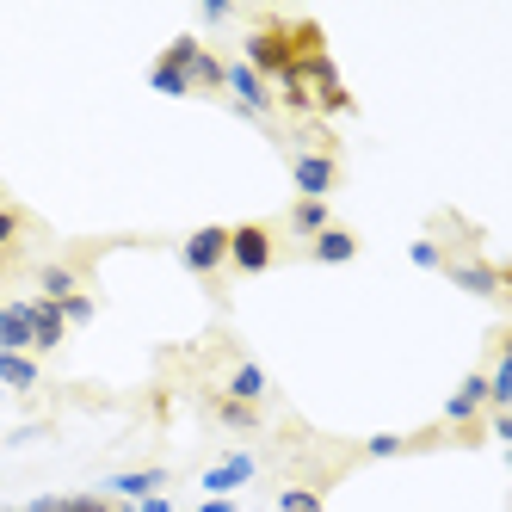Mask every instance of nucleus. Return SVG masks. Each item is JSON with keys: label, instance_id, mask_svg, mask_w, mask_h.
<instances>
[{"label": "nucleus", "instance_id": "f257e3e1", "mask_svg": "<svg viewBox=\"0 0 512 512\" xmlns=\"http://www.w3.org/2000/svg\"><path fill=\"white\" fill-rule=\"evenodd\" d=\"M260 81H284L290 68H297V31H290V19H260L247 31V56H241Z\"/></svg>", "mask_w": 512, "mask_h": 512}, {"label": "nucleus", "instance_id": "f03ea898", "mask_svg": "<svg viewBox=\"0 0 512 512\" xmlns=\"http://www.w3.org/2000/svg\"><path fill=\"white\" fill-rule=\"evenodd\" d=\"M445 272L457 290H469V297H482V303H506V272L494 260H475V253H445Z\"/></svg>", "mask_w": 512, "mask_h": 512}, {"label": "nucleus", "instance_id": "7ed1b4c3", "mask_svg": "<svg viewBox=\"0 0 512 512\" xmlns=\"http://www.w3.org/2000/svg\"><path fill=\"white\" fill-rule=\"evenodd\" d=\"M229 266L235 272H272L278 266V235L266 229V223H241V229H229Z\"/></svg>", "mask_w": 512, "mask_h": 512}, {"label": "nucleus", "instance_id": "20e7f679", "mask_svg": "<svg viewBox=\"0 0 512 512\" xmlns=\"http://www.w3.org/2000/svg\"><path fill=\"white\" fill-rule=\"evenodd\" d=\"M290 179H297V198H321L340 186V155L334 149H297L290 155Z\"/></svg>", "mask_w": 512, "mask_h": 512}, {"label": "nucleus", "instance_id": "39448f33", "mask_svg": "<svg viewBox=\"0 0 512 512\" xmlns=\"http://www.w3.org/2000/svg\"><path fill=\"white\" fill-rule=\"evenodd\" d=\"M179 260H186V272H192V278H216V272L229 266V229H223V223L192 229V235H186V247H179Z\"/></svg>", "mask_w": 512, "mask_h": 512}, {"label": "nucleus", "instance_id": "423d86ee", "mask_svg": "<svg viewBox=\"0 0 512 512\" xmlns=\"http://www.w3.org/2000/svg\"><path fill=\"white\" fill-rule=\"evenodd\" d=\"M223 87L235 93V105H241V118H266L272 105H278V99H272V87H266L260 75H253L247 62H223Z\"/></svg>", "mask_w": 512, "mask_h": 512}, {"label": "nucleus", "instance_id": "0eeeda50", "mask_svg": "<svg viewBox=\"0 0 512 512\" xmlns=\"http://www.w3.org/2000/svg\"><path fill=\"white\" fill-rule=\"evenodd\" d=\"M25 315H31V352H56V346H62V334H68L62 309H56V303H44V297H31V303H25Z\"/></svg>", "mask_w": 512, "mask_h": 512}, {"label": "nucleus", "instance_id": "6e6552de", "mask_svg": "<svg viewBox=\"0 0 512 512\" xmlns=\"http://www.w3.org/2000/svg\"><path fill=\"white\" fill-rule=\"evenodd\" d=\"M309 260H315V266H346V260H358V235L327 223V229L309 241Z\"/></svg>", "mask_w": 512, "mask_h": 512}, {"label": "nucleus", "instance_id": "1a4fd4ad", "mask_svg": "<svg viewBox=\"0 0 512 512\" xmlns=\"http://www.w3.org/2000/svg\"><path fill=\"white\" fill-rule=\"evenodd\" d=\"M210 420L229 426V432H260L266 426V414L247 408V401H235V395H210Z\"/></svg>", "mask_w": 512, "mask_h": 512}, {"label": "nucleus", "instance_id": "9d476101", "mask_svg": "<svg viewBox=\"0 0 512 512\" xmlns=\"http://www.w3.org/2000/svg\"><path fill=\"white\" fill-rule=\"evenodd\" d=\"M223 395L247 401V408H260V401L272 395V383H266V371H260V364H235V371H229V389H223Z\"/></svg>", "mask_w": 512, "mask_h": 512}, {"label": "nucleus", "instance_id": "9b49d317", "mask_svg": "<svg viewBox=\"0 0 512 512\" xmlns=\"http://www.w3.org/2000/svg\"><path fill=\"white\" fill-rule=\"evenodd\" d=\"M0 352H31V315H25V303H0Z\"/></svg>", "mask_w": 512, "mask_h": 512}, {"label": "nucleus", "instance_id": "f8f14e48", "mask_svg": "<svg viewBox=\"0 0 512 512\" xmlns=\"http://www.w3.org/2000/svg\"><path fill=\"white\" fill-rule=\"evenodd\" d=\"M284 229L297 235V241H315L327 229V204L321 198H297V204H290V216H284Z\"/></svg>", "mask_w": 512, "mask_h": 512}, {"label": "nucleus", "instance_id": "ddd939ff", "mask_svg": "<svg viewBox=\"0 0 512 512\" xmlns=\"http://www.w3.org/2000/svg\"><path fill=\"white\" fill-rule=\"evenodd\" d=\"M38 290H44V303H68V297H81V272L75 266H38Z\"/></svg>", "mask_w": 512, "mask_h": 512}, {"label": "nucleus", "instance_id": "4468645a", "mask_svg": "<svg viewBox=\"0 0 512 512\" xmlns=\"http://www.w3.org/2000/svg\"><path fill=\"white\" fill-rule=\"evenodd\" d=\"M161 482H167V469H130V475H112V494H130V500H149V494H161Z\"/></svg>", "mask_w": 512, "mask_h": 512}, {"label": "nucleus", "instance_id": "2eb2a0df", "mask_svg": "<svg viewBox=\"0 0 512 512\" xmlns=\"http://www.w3.org/2000/svg\"><path fill=\"white\" fill-rule=\"evenodd\" d=\"M186 81H192V93H223V62H216L210 50H198L192 68H186Z\"/></svg>", "mask_w": 512, "mask_h": 512}, {"label": "nucleus", "instance_id": "dca6fc26", "mask_svg": "<svg viewBox=\"0 0 512 512\" xmlns=\"http://www.w3.org/2000/svg\"><path fill=\"white\" fill-rule=\"evenodd\" d=\"M0 383L7 389H38V364L25 352H0Z\"/></svg>", "mask_w": 512, "mask_h": 512}, {"label": "nucleus", "instance_id": "f3484780", "mask_svg": "<svg viewBox=\"0 0 512 512\" xmlns=\"http://www.w3.org/2000/svg\"><path fill=\"white\" fill-rule=\"evenodd\" d=\"M247 475H253V457H229L223 469H210V475H204V488H210V494H229V488L247 482Z\"/></svg>", "mask_w": 512, "mask_h": 512}, {"label": "nucleus", "instance_id": "a211bd4d", "mask_svg": "<svg viewBox=\"0 0 512 512\" xmlns=\"http://www.w3.org/2000/svg\"><path fill=\"white\" fill-rule=\"evenodd\" d=\"M149 87H161V93H173V99H186V93H192V81L179 75V68H167V62L149 68Z\"/></svg>", "mask_w": 512, "mask_h": 512}, {"label": "nucleus", "instance_id": "6ab92c4d", "mask_svg": "<svg viewBox=\"0 0 512 512\" xmlns=\"http://www.w3.org/2000/svg\"><path fill=\"white\" fill-rule=\"evenodd\" d=\"M278 512H321V488H284Z\"/></svg>", "mask_w": 512, "mask_h": 512}, {"label": "nucleus", "instance_id": "aec40b11", "mask_svg": "<svg viewBox=\"0 0 512 512\" xmlns=\"http://www.w3.org/2000/svg\"><path fill=\"white\" fill-rule=\"evenodd\" d=\"M315 112H334V118L352 112V93H346L340 81H334V87H321V93H315Z\"/></svg>", "mask_w": 512, "mask_h": 512}, {"label": "nucleus", "instance_id": "412c9836", "mask_svg": "<svg viewBox=\"0 0 512 512\" xmlns=\"http://www.w3.org/2000/svg\"><path fill=\"white\" fill-rule=\"evenodd\" d=\"M19 229H25V210H13V204H0V253H7V247L19 241Z\"/></svg>", "mask_w": 512, "mask_h": 512}, {"label": "nucleus", "instance_id": "4be33fe9", "mask_svg": "<svg viewBox=\"0 0 512 512\" xmlns=\"http://www.w3.org/2000/svg\"><path fill=\"white\" fill-rule=\"evenodd\" d=\"M56 309H62V321H75V327H81V321H93V309H99V303L81 290V297H68V303H56Z\"/></svg>", "mask_w": 512, "mask_h": 512}, {"label": "nucleus", "instance_id": "5701e85b", "mask_svg": "<svg viewBox=\"0 0 512 512\" xmlns=\"http://www.w3.org/2000/svg\"><path fill=\"white\" fill-rule=\"evenodd\" d=\"M414 266L438 272V266H445V247H438V241H414Z\"/></svg>", "mask_w": 512, "mask_h": 512}, {"label": "nucleus", "instance_id": "b1692460", "mask_svg": "<svg viewBox=\"0 0 512 512\" xmlns=\"http://www.w3.org/2000/svg\"><path fill=\"white\" fill-rule=\"evenodd\" d=\"M62 512H112L99 494H75V500H62Z\"/></svg>", "mask_w": 512, "mask_h": 512}, {"label": "nucleus", "instance_id": "393cba45", "mask_svg": "<svg viewBox=\"0 0 512 512\" xmlns=\"http://www.w3.org/2000/svg\"><path fill=\"white\" fill-rule=\"evenodd\" d=\"M198 13H204L210 25H223V19H229V0H204V7H198Z\"/></svg>", "mask_w": 512, "mask_h": 512}, {"label": "nucleus", "instance_id": "a878e982", "mask_svg": "<svg viewBox=\"0 0 512 512\" xmlns=\"http://www.w3.org/2000/svg\"><path fill=\"white\" fill-rule=\"evenodd\" d=\"M142 512H173V506H167L161 494H149V500H142Z\"/></svg>", "mask_w": 512, "mask_h": 512}, {"label": "nucleus", "instance_id": "bb28decb", "mask_svg": "<svg viewBox=\"0 0 512 512\" xmlns=\"http://www.w3.org/2000/svg\"><path fill=\"white\" fill-rule=\"evenodd\" d=\"M198 512H235V500H204Z\"/></svg>", "mask_w": 512, "mask_h": 512}, {"label": "nucleus", "instance_id": "cd10ccee", "mask_svg": "<svg viewBox=\"0 0 512 512\" xmlns=\"http://www.w3.org/2000/svg\"><path fill=\"white\" fill-rule=\"evenodd\" d=\"M25 512H62V500H38V506H25Z\"/></svg>", "mask_w": 512, "mask_h": 512}, {"label": "nucleus", "instance_id": "c85d7f7f", "mask_svg": "<svg viewBox=\"0 0 512 512\" xmlns=\"http://www.w3.org/2000/svg\"><path fill=\"white\" fill-rule=\"evenodd\" d=\"M0 204H7V192H0Z\"/></svg>", "mask_w": 512, "mask_h": 512}]
</instances>
